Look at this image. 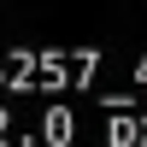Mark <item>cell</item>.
I'll return each mask as SVG.
<instances>
[{
	"mask_svg": "<svg viewBox=\"0 0 147 147\" xmlns=\"http://www.w3.org/2000/svg\"><path fill=\"white\" fill-rule=\"evenodd\" d=\"M112 141H118V147L147 141V118H118V124H112Z\"/></svg>",
	"mask_w": 147,
	"mask_h": 147,
	"instance_id": "2",
	"label": "cell"
},
{
	"mask_svg": "<svg viewBox=\"0 0 147 147\" xmlns=\"http://www.w3.org/2000/svg\"><path fill=\"white\" fill-rule=\"evenodd\" d=\"M41 136L47 141H71V136H77V118H71V112H47L41 118Z\"/></svg>",
	"mask_w": 147,
	"mask_h": 147,
	"instance_id": "1",
	"label": "cell"
},
{
	"mask_svg": "<svg viewBox=\"0 0 147 147\" xmlns=\"http://www.w3.org/2000/svg\"><path fill=\"white\" fill-rule=\"evenodd\" d=\"M136 71H141V77H147V59H141V65H136Z\"/></svg>",
	"mask_w": 147,
	"mask_h": 147,
	"instance_id": "3",
	"label": "cell"
}]
</instances>
